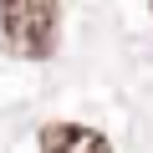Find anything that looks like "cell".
Wrapping results in <instances>:
<instances>
[{
	"mask_svg": "<svg viewBox=\"0 0 153 153\" xmlns=\"http://www.w3.org/2000/svg\"><path fill=\"white\" fill-rule=\"evenodd\" d=\"M41 153H112V143L87 123H46L41 128Z\"/></svg>",
	"mask_w": 153,
	"mask_h": 153,
	"instance_id": "2",
	"label": "cell"
},
{
	"mask_svg": "<svg viewBox=\"0 0 153 153\" xmlns=\"http://www.w3.org/2000/svg\"><path fill=\"white\" fill-rule=\"evenodd\" d=\"M61 41V0H0V51L21 61L56 56Z\"/></svg>",
	"mask_w": 153,
	"mask_h": 153,
	"instance_id": "1",
	"label": "cell"
}]
</instances>
